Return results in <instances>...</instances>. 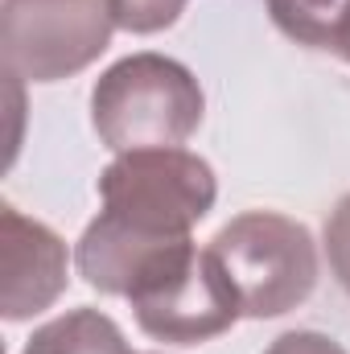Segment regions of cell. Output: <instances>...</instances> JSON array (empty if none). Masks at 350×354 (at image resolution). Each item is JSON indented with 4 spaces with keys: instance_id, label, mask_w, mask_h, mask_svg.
<instances>
[{
    "instance_id": "1",
    "label": "cell",
    "mask_w": 350,
    "mask_h": 354,
    "mask_svg": "<svg viewBox=\"0 0 350 354\" xmlns=\"http://www.w3.org/2000/svg\"><path fill=\"white\" fill-rule=\"evenodd\" d=\"M206 115V95L194 71L165 54H128L91 87V128L103 149H181Z\"/></svg>"
},
{
    "instance_id": "2",
    "label": "cell",
    "mask_w": 350,
    "mask_h": 354,
    "mask_svg": "<svg viewBox=\"0 0 350 354\" xmlns=\"http://www.w3.org/2000/svg\"><path fill=\"white\" fill-rule=\"evenodd\" d=\"M99 198L111 227L140 239H190L214 210L219 177L206 157L190 149H136L120 153L99 174Z\"/></svg>"
},
{
    "instance_id": "3",
    "label": "cell",
    "mask_w": 350,
    "mask_h": 354,
    "mask_svg": "<svg viewBox=\"0 0 350 354\" xmlns=\"http://www.w3.org/2000/svg\"><path fill=\"white\" fill-rule=\"evenodd\" d=\"M214 260L239 292L243 317L268 322L305 305L317 288L322 260L305 223L280 210H243L210 239Z\"/></svg>"
},
{
    "instance_id": "4",
    "label": "cell",
    "mask_w": 350,
    "mask_h": 354,
    "mask_svg": "<svg viewBox=\"0 0 350 354\" xmlns=\"http://www.w3.org/2000/svg\"><path fill=\"white\" fill-rule=\"evenodd\" d=\"M111 0H4L0 58L21 83H62L111 46Z\"/></svg>"
},
{
    "instance_id": "5",
    "label": "cell",
    "mask_w": 350,
    "mask_h": 354,
    "mask_svg": "<svg viewBox=\"0 0 350 354\" xmlns=\"http://www.w3.org/2000/svg\"><path fill=\"white\" fill-rule=\"evenodd\" d=\"M136 326L165 346H198L227 334L239 317V292L227 280L223 264L210 248H181L165 268H157L132 297H128Z\"/></svg>"
},
{
    "instance_id": "6",
    "label": "cell",
    "mask_w": 350,
    "mask_h": 354,
    "mask_svg": "<svg viewBox=\"0 0 350 354\" xmlns=\"http://www.w3.org/2000/svg\"><path fill=\"white\" fill-rule=\"evenodd\" d=\"M66 243L54 227L0 206V313L4 322H29L66 292Z\"/></svg>"
},
{
    "instance_id": "7",
    "label": "cell",
    "mask_w": 350,
    "mask_h": 354,
    "mask_svg": "<svg viewBox=\"0 0 350 354\" xmlns=\"http://www.w3.org/2000/svg\"><path fill=\"white\" fill-rule=\"evenodd\" d=\"M21 354H132L124 330L99 309H66L33 330Z\"/></svg>"
},
{
    "instance_id": "8",
    "label": "cell",
    "mask_w": 350,
    "mask_h": 354,
    "mask_svg": "<svg viewBox=\"0 0 350 354\" xmlns=\"http://www.w3.org/2000/svg\"><path fill=\"white\" fill-rule=\"evenodd\" d=\"M350 12V0H268V17L272 25L309 50H330L342 33V21Z\"/></svg>"
},
{
    "instance_id": "9",
    "label": "cell",
    "mask_w": 350,
    "mask_h": 354,
    "mask_svg": "<svg viewBox=\"0 0 350 354\" xmlns=\"http://www.w3.org/2000/svg\"><path fill=\"white\" fill-rule=\"evenodd\" d=\"M111 4H116L120 29L149 37V33H161V29L177 25V17L185 12L190 0H111Z\"/></svg>"
},
{
    "instance_id": "10",
    "label": "cell",
    "mask_w": 350,
    "mask_h": 354,
    "mask_svg": "<svg viewBox=\"0 0 350 354\" xmlns=\"http://www.w3.org/2000/svg\"><path fill=\"white\" fill-rule=\"evenodd\" d=\"M326 252H330V268H334L342 292L350 297V194L326 218Z\"/></svg>"
},
{
    "instance_id": "11",
    "label": "cell",
    "mask_w": 350,
    "mask_h": 354,
    "mask_svg": "<svg viewBox=\"0 0 350 354\" xmlns=\"http://www.w3.org/2000/svg\"><path fill=\"white\" fill-rule=\"evenodd\" d=\"M264 354H347L330 334H317V330H288L280 334Z\"/></svg>"
},
{
    "instance_id": "12",
    "label": "cell",
    "mask_w": 350,
    "mask_h": 354,
    "mask_svg": "<svg viewBox=\"0 0 350 354\" xmlns=\"http://www.w3.org/2000/svg\"><path fill=\"white\" fill-rule=\"evenodd\" d=\"M334 54L350 62V12H347V21H342V33H338V41H334Z\"/></svg>"
},
{
    "instance_id": "13",
    "label": "cell",
    "mask_w": 350,
    "mask_h": 354,
    "mask_svg": "<svg viewBox=\"0 0 350 354\" xmlns=\"http://www.w3.org/2000/svg\"><path fill=\"white\" fill-rule=\"evenodd\" d=\"M149 354H161V351H149Z\"/></svg>"
}]
</instances>
